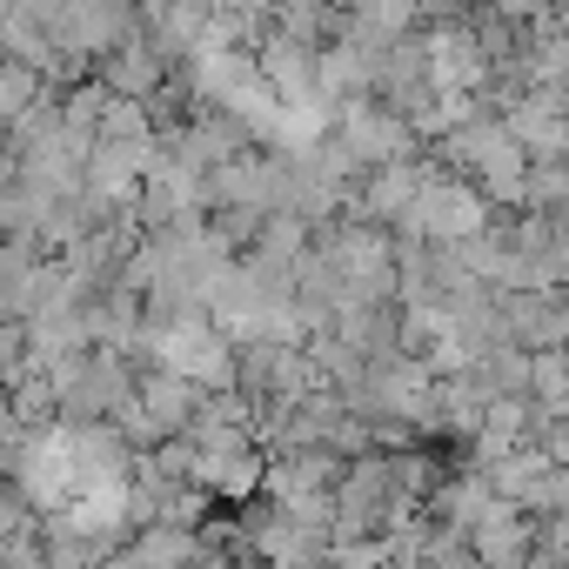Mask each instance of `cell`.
Instances as JSON below:
<instances>
[{
    "label": "cell",
    "mask_w": 569,
    "mask_h": 569,
    "mask_svg": "<svg viewBox=\"0 0 569 569\" xmlns=\"http://www.w3.org/2000/svg\"><path fill=\"white\" fill-rule=\"evenodd\" d=\"M409 214H416V228H422V234L456 241V248L482 234V194H476V188H462V181H429V174H422V188H416Z\"/></svg>",
    "instance_id": "1"
},
{
    "label": "cell",
    "mask_w": 569,
    "mask_h": 569,
    "mask_svg": "<svg viewBox=\"0 0 569 569\" xmlns=\"http://www.w3.org/2000/svg\"><path fill=\"white\" fill-rule=\"evenodd\" d=\"M342 154L349 161H409V121L396 108H376V101H356L342 108Z\"/></svg>",
    "instance_id": "2"
},
{
    "label": "cell",
    "mask_w": 569,
    "mask_h": 569,
    "mask_svg": "<svg viewBox=\"0 0 569 569\" xmlns=\"http://www.w3.org/2000/svg\"><path fill=\"white\" fill-rule=\"evenodd\" d=\"M148 409H154L161 422H181V416H188V389H181L174 376H148Z\"/></svg>",
    "instance_id": "3"
}]
</instances>
